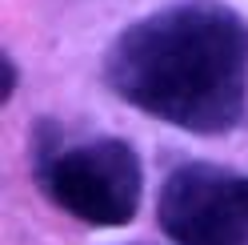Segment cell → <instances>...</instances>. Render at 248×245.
Returning a JSON list of instances; mask_svg holds the SVG:
<instances>
[{
  "instance_id": "cell-1",
  "label": "cell",
  "mask_w": 248,
  "mask_h": 245,
  "mask_svg": "<svg viewBox=\"0 0 248 245\" xmlns=\"http://www.w3.org/2000/svg\"><path fill=\"white\" fill-rule=\"evenodd\" d=\"M104 85L164 125L224 137L248 121V20L220 0L160 8L108 44Z\"/></svg>"
},
{
  "instance_id": "cell-2",
  "label": "cell",
  "mask_w": 248,
  "mask_h": 245,
  "mask_svg": "<svg viewBox=\"0 0 248 245\" xmlns=\"http://www.w3.org/2000/svg\"><path fill=\"white\" fill-rule=\"evenodd\" d=\"M36 177L52 205L92 229L128 225L144 193V165L120 137H96L88 145L40 153Z\"/></svg>"
},
{
  "instance_id": "cell-3",
  "label": "cell",
  "mask_w": 248,
  "mask_h": 245,
  "mask_svg": "<svg viewBox=\"0 0 248 245\" xmlns=\"http://www.w3.org/2000/svg\"><path fill=\"white\" fill-rule=\"evenodd\" d=\"M156 221L176 245H248V173L180 165L164 177Z\"/></svg>"
},
{
  "instance_id": "cell-4",
  "label": "cell",
  "mask_w": 248,
  "mask_h": 245,
  "mask_svg": "<svg viewBox=\"0 0 248 245\" xmlns=\"http://www.w3.org/2000/svg\"><path fill=\"white\" fill-rule=\"evenodd\" d=\"M0 69H4V85H0V101H12V93H16V60H12L8 52L0 56Z\"/></svg>"
}]
</instances>
